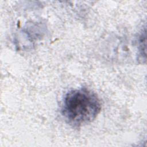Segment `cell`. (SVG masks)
Wrapping results in <instances>:
<instances>
[{"mask_svg":"<svg viewBox=\"0 0 147 147\" xmlns=\"http://www.w3.org/2000/svg\"><path fill=\"white\" fill-rule=\"evenodd\" d=\"M101 110L97 95L86 88L72 90L64 96L61 113L71 125L80 127L92 122Z\"/></svg>","mask_w":147,"mask_h":147,"instance_id":"6da1fadb","label":"cell"}]
</instances>
